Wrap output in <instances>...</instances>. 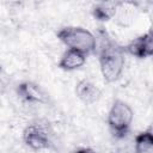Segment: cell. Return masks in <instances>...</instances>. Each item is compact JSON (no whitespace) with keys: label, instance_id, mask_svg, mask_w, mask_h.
<instances>
[{"label":"cell","instance_id":"cell-10","mask_svg":"<svg viewBox=\"0 0 153 153\" xmlns=\"http://www.w3.org/2000/svg\"><path fill=\"white\" fill-rule=\"evenodd\" d=\"M117 1H100L92 6V16L98 22H109L114 19Z\"/></svg>","mask_w":153,"mask_h":153},{"label":"cell","instance_id":"cell-3","mask_svg":"<svg viewBox=\"0 0 153 153\" xmlns=\"http://www.w3.org/2000/svg\"><path fill=\"white\" fill-rule=\"evenodd\" d=\"M134 120V111L128 103L122 99H115L108 112V126L114 137L123 139L130 130Z\"/></svg>","mask_w":153,"mask_h":153},{"label":"cell","instance_id":"cell-9","mask_svg":"<svg viewBox=\"0 0 153 153\" xmlns=\"http://www.w3.org/2000/svg\"><path fill=\"white\" fill-rule=\"evenodd\" d=\"M137 6H139V4L133 2V1H117L114 20L116 19V22L121 25L129 24L139 10Z\"/></svg>","mask_w":153,"mask_h":153},{"label":"cell","instance_id":"cell-1","mask_svg":"<svg viewBox=\"0 0 153 153\" xmlns=\"http://www.w3.org/2000/svg\"><path fill=\"white\" fill-rule=\"evenodd\" d=\"M100 73L105 82H115L123 73L126 54L123 45L115 42L105 31H100V43L97 41V50Z\"/></svg>","mask_w":153,"mask_h":153},{"label":"cell","instance_id":"cell-11","mask_svg":"<svg viewBox=\"0 0 153 153\" xmlns=\"http://www.w3.org/2000/svg\"><path fill=\"white\" fill-rule=\"evenodd\" d=\"M134 148L135 153H153V133L151 127L135 136Z\"/></svg>","mask_w":153,"mask_h":153},{"label":"cell","instance_id":"cell-7","mask_svg":"<svg viewBox=\"0 0 153 153\" xmlns=\"http://www.w3.org/2000/svg\"><path fill=\"white\" fill-rule=\"evenodd\" d=\"M100 93L102 92L98 86L88 79H82L75 85V94L85 104H92L97 102L100 97Z\"/></svg>","mask_w":153,"mask_h":153},{"label":"cell","instance_id":"cell-4","mask_svg":"<svg viewBox=\"0 0 153 153\" xmlns=\"http://www.w3.org/2000/svg\"><path fill=\"white\" fill-rule=\"evenodd\" d=\"M23 141L32 151H44L51 147L53 134L48 124L32 122L23 130Z\"/></svg>","mask_w":153,"mask_h":153},{"label":"cell","instance_id":"cell-12","mask_svg":"<svg viewBox=\"0 0 153 153\" xmlns=\"http://www.w3.org/2000/svg\"><path fill=\"white\" fill-rule=\"evenodd\" d=\"M74 153H96V152H94V151H92L91 148L81 147V148H78L76 151H74Z\"/></svg>","mask_w":153,"mask_h":153},{"label":"cell","instance_id":"cell-2","mask_svg":"<svg viewBox=\"0 0 153 153\" xmlns=\"http://www.w3.org/2000/svg\"><path fill=\"white\" fill-rule=\"evenodd\" d=\"M56 36L67 49L78 50L86 56L97 50V37L85 27L63 26L56 32Z\"/></svg>","mask_w":153,"mask_h":153},{"label":"cell","instance_id":"cell-5","mask_svg":"<svg viewBox=\"0 0 153 153\" xmlns=\"http://www.w3.org/2000/svg\"><path fill=\"white\" fill-rule=\"evenodd\" d=\"M17 94L20 99L31 104H47L49 102L48 92L37 82L25 80L17 85Z\"/></svg>","mask_w":153,"mask_h":153},{"label":"cell","instance_id":"cell-6","mask_svg":"<svg viewBox=\"0 0 153 153\" xmlns=\"http://www.w3.org/2000/svg\"><path fill=\"white\" fill-rule=\"evenodd\" d=\"M124 54L131 55L136 59H148L153 55V37L152 32L147 31L135 38L128 44L123 45Z\"/></svg>","mask_w":153,"mask_h":153},{"label":"cell","instance_id":"cell-8","mask_svg":"<svg viewBox=\"0 0 153 153\" xmlns=\"http://www.w3.org/2000/svg\"><path fill=\"white\" fill-rule=\"evenodd\" d=\"M86 55L78 51V50H73V49H67L60 57V61L57 63V66L62 69V71H75L80 67H82L86 62Z\"/></svg>","mask_w":153,"mask_h":153}]
</instances>
